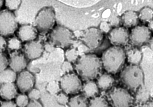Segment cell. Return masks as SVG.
I'll return each mask as SVG.
<instances>
[{
  "mask_svg": "<svg viewBox=\"0 0 153 107\" xmlns=\"http://www.w3.org/2000/svg\"><path fill=\"white\" fill-rule=\"evenodd\" d=\"M102 66L100 59L95 55L88 54L82 56L77 60L75 68L83 80L89 81L99 74Z\"/></svg>",
  "mask_w": 153,
  "mask_h": 107,
  "instance_id": "1",
  "label": "cell"
},
{
  "mask_svg": "<svg viewBox=\"0 0 153 107\" xmlns=\"http://www.w3.org/2000/svg\"><path fill=\"white\" fill-rule=\"evenodd\" d=\"M123 49L118 46L110 47L103 53L101 62L108 73H117L124 65L126 55Z\"/></svg>",
  "mask_w": 153,
  "mask_h": 107,
  "instance_id": "2",
  "label": "cell"
},
{
  "mask_svg": "<svg viewBox=\"0 0 153 107\" xmlns=\"http://www.w3.org/2000/svg\"><path fill=\"white\" fill-rule=\"evenodd\" d=\"M121 77L125 85L133 91L137 90L143 84V72L137 65H132L126 67Z\"/></svg>",
  "mask_w": 153,
  "mask_h": 107,
  "instance_id": "3",
  "label": "cell"
},
{
  "mask_svg": "<svg viewBox=\"0 0 153 107\" xmlns=\"http://www.w3.org/2000/svg\"><path fill=\"white\" fill-rule=\"evenodd\" d=\"M55 22V14L53 9L50 7H44L36 15L35 28L39 33L47 32L53 28Z\"/></svg>",
  "mask_w": 153,
  "mask_h": 107,
  "instance_id": "4",
  "label": "cell"
},
{
  "mask_svg": "<svg viewBox=\"0 0 153 107\" xmlns=\"http://www.w3.org/2000/svg\"><path fill=\"white\" fill-rule=\"evenodd\" d=\"M50 39L53 45L59 48H66L73 43L74 35L67 28L58 25L52 30L50 35Z\"/></svg>",
  "mask_w": 153,
  "mask_h": 107,
  "instance_id": "5",
  "label": "cell"
},
{
  "mask_svg": "<svg viewBox=\"0 0 153 107\" xmlns=\"http://www.w3.org/2000/svg\"><path fill=\"white\" fill-rule=\"evenodd\" d=\"M18 27L16 17L8 10L0 11V35L8 36L14 33Z\"/></svg>",
  "mask_w": 153,
  "mask_h": 107,
  "instance_id": "6",
  "label": "cell"
},
{
  "mask_svg": "<svg viewBox=\"0 0 153 107\" xmlns=\"http://www.w3.org/2000/svg\"><path fill=\"white\" fill-rule=\"evenodd\" d=\"M60 86L63 92L67 95L77 94L82 88L81 81L78 76L71 73L62 76L60 81Z\"/></svg>",
  "mask_w": 153,
  "mask_h": 107,
  "instance_id": "7",
  "label": "cell"
},
{
  "mask_svg": "<svg viewBox=\"0 0 153 107\" xmlns=\"http://www.w3.org/2000/svg\"><path fill=\"white\" fill-rule=\"evenodd\" d=\"M110 97L115 107H130L133 101V98L127 90L121 88L113 89Z\"/></svg>",
  "mask_w": 153,
  "mask_h": 107,
  "instance_id": "8",
  "label": "cell"
},
{
  "mask_svg": "<svg viewBox=\"0 0 153 107\" xmlns=\"http://www.w3.org/2000/svg\"><path fill=\"white\" fill-rule=\"evenodd\" d=\"M151 36V31L148 27L144 25H139L132 29L129 39L133 45L140 46L147 42Z\"/></svg>",
  "mask_w": 153,
  "mask_h": 107,
  "instance_id": "9",
  "label": "cell"
},
{
  "mask_svg": "<svg viewBox=\"0 0 153 107\" xmlns=\"http://www.w3.org/2000/svg\"><path fill=\"white\" fill-rule=\"evenodd\" d=\"M16 81V87L20 92H29L34 87L35 77L29 71L24 70L18 75Z\"/></svg>",
  "mask_w": 153,
  "mask_h": 107,
  "instance_id": "10",
  "label": "cell"
},
{
  "mask_svg": "<svg viewBox=\"0 0 153 107\" xmlns=\"http://www.w3.org/2000/svg\"><path fill=\"white\" fill-rule=\"evenodd\" d=\"M102 39L103 34L102 32L96 28L88 29L82 37L83 41L91 49H96L99 47Z\"/></svg>",
  "mask_w": 153,
  "mask_h": 107,
  "instance_id": "11",
  "label": "cell"
},
{
  "mask_svg": "<svg viewBox=\"0 0 153 107\" xmlns=\"http://www.w3.org/2000/svg\"><path fill=\"white\" fill-rule=\"evenodd\" d=\"M10 69L15 73L24 71L27 65V61L24 54L19 51L11 52L9 59Z\"/></svg>",
  "mask_w": 153,
  "mask_h": 107,
  "instance_id": "12",
  "label": "cell"
},
{
  "mask_svg": "<svg viewBox=\"0 0 153 107\" xmlns=\"http://www.w3.org/2000/svg\"><path fill=\"white\" fill-rule=\"evenodd\" d=\"M44 51L42 43L38 41L29 42L24 47V54L26 58L34 60L41 56Z\"/></svg>",
  "mask_w": 153,
  "mask_h": 107,
  "instance_id": "13",
  "label": "cell"
},
{
  "mask_svg": "<svg viewBox=\"0 0 153 107\" xmlns=\"http://www.w3.org/2000/svg\"><path fill=\"white\" fill-rule=\"evenodd\" d=\"M109 40L115 46L124 45L129 39V34L127 29L123 27H116L109 33Z\"/></svg>",
  "mask_w": 153,
  "mask_h": 107,
  "instance_id": "14",
  "label": "cell"
},
{
  "mask_svg": "<svg viewBox=\"0 0 153 107\" xmlns=\"http://www.w3.org/2000/svg\"><path fill=\"white\" fill-rule=\"evenodd\" d=\"M18 38L22 42L27 43L33 41L36 39L38 31L34 26L31 25H22L17 32Z\"/></svg>",
  "mask_w": 153,
  "mask_h": 107,
  "instance_id": "15",
  "label": "cell"
},
{
  "mask_svg": "<svg viewBox=\"0 0 153 107\" xmlns=\"http://www.w3.org/2000/svg\"><path fill=\"white\" fill-rule=\"evenodd\" d=\"M17 88L14 82L4 83L0 86V96L6 100H11L17 95Z\"/></svg>",
  "mask_w": 153,
  "mask_h": 107,
  "instance_id": "16",
  "label": "cell"
},
{
  "mask_svg": "<svg viewBox=\"0 0 153 107\" xmlns=\"http://www.w3.org/2000/svg\"><path fill=\"white\" fill-rule=\"evenodd\" d=\"M99 87L94 81H88L82 86L84 96L86 98H94L99 93Z\"/></svg>",
  "mask_w": 153,
  "mask_h": 107,
  "instance_id": "17",
  "label": "cell"
},
{
  "mask_svg": "<svg viewBox=\"0 0 153 107\" xmlns=\"http://www.w3.org/2000/svg\"><path fill=\"white\" fill-rule=\"evenodd\" d=\"M138 16L133 11H127L122 16L123 25L127 27L134 26L138 22Z\"/></svg>",
  "mask_w": 153,
  "mask_h": 107,
  "instance_id": "18",
  "label": "cell"
},
{
  "mask_svg": "<svg viewBox=\"0 0 153 107\" xmlns=\"http://www.w3.org/2000/svg\"><path fill=\"white\" fill-rule=\"evenodd\" d=\"M114 82V79L111 75L104 74L99 77L97 85L102 90H105L110 88Z\"/></svg>",
  "mask_w": 153,
  "mask_h": 107,
  "instance_id": "19",
  "label": "cell"
},
{
  "mask_svg": "<svg viewBox=\"0 0 153 107\" xmlns=\"http://www.w3.org/2000/svg\"><path fill=\"white\" fill-rule=\"evenodd\" d=\"M68 104L69 107H88L89 105L86 97L80 95L71 98Z\"/></svg>",
  "mask_w": 153,
  "mask_h": 107,
  "instance_id": "20",
  "label": "cell"
},
{
  "mask_svg": "<svg viewBox=\"0 0 153 107\" xmlns=\"http://www.w3.org/2000/svg\"><path fill=\"white\" fill-rule=\"evenodd\" d=\"M16 77L17 76L15 72L11 69L7 68L0 73V82L1 84L14 82L16 81Z\"/></svg>",
  "mask_w": 153,
  "mask_h": 107,
  "instance_id": "21",
  "label": "cell"
},
{
  "mask_svg": "<svg viewBox=\"0 0 153 107\" xmlns=\"http://www.w3.org/2000/svg\"><path fill=\"white\" fill-rule=\"evenodd\" d=\"M128 62L133 65L138 64L142 58V54L139 50L133 49L130 50L127 53Z\"/></svg>",
  "mask_w": 153,
  "mask_h": 107,
  "instance_id": "22",
  "label": "cell"
},
{
  "mask_svg": "<svg viewBox=\"0 0 153 107\" xmlns=\"http://www.w3.org/2000/svg\"><path fill=\"white\" fill-rule=\"evenodd\" d=\"M7 48L10 51H18L22 48V42L16 37L10 38L7 41Z\"/></svg>",
  "mask_w": 153,
  "mask_h": 107,
  "instance_id": "23",
  "label": "cell"
},
{
  "mask_svg": "<svg viewBox=\"0 0 153 107\" xmlns=\"http://www.w3.org/2000/svg\"><path fill=\"white\" fill-rule=\"evenodd\" d=\"M89 107H108V103L104 97H95L91 99Z\"/></svg>",
  "mask_w": 153,
  "mask_h": 107,
  "instance_id": "24",
  "label": "cell"
},
{
  "mask_svg": "<svg viewBox=\"0 0 153 107\" xmlns=\"http://www.w3.org/2000/svg\"><path fill=\"white\" fill-rule=\"evenodd\" d=\"M153 11L150 7H145L140 11L138 17L143 21H149L152 20Z\"/></svg>",
  "mask_w": 153,
  "mask_h": 107,
  "instance_id": "25",
  "label": "cell"
},
{
  "mask_svg": "<svg viewBox=\"0 0 153 107\" xmlns=\"http://www.w3.org/2000/svg\"><path fill=\"white\" fill-rule=\"evenodd\" d=\"M15 98V103L17 107H26L29 104V98L25 94H19Z\"/></svg>",
  "mask_w": 153,
  "mask_h": 107,
  "instance_id": "26",
  "label": "cell"
},
{
  "mask_svg": "<svg viewBox=\"0 0 153 107\" xmlns=\"http://www.w3.org/2000/svg\"><path fill=\"white\" fill-rule=\"evenodd\" d=\"M65 56L68 62H74L77 60L78 57V53L76 49H68L65 52Z\"/></svg>",
  "mask_w": 153,
  "mask_h": 107,
  "instance_id": "27",
  "label": "cell"
},
{
  "mask_svg": "<svg viewBox=\"0 0 153 107\" xmlns=\"http://www.w3.org/2000/svg\"><path fill=\"white\" fill-rule=\"evenodd\" d=\"M21 1H5V6L7 7V10L12 11L18 9L21 5Z\"/></svg>",
  "mask_w": 153,
  "mask_h": 107,
  "instance_id": "28",
  "label": "cell"
},
{
  "mask_svg": "<svg viewBox=\"0 0 153 107\" xmlns=\"http://www.w3.org/2000/svg\"><path fill=\"white\" fill-rule=\"evenodd\" d=\"M9 64L7 56L4 53H0V73L7 68Z\"/></svg>",
  "mask_w": 153,
  "mask_h": 107,
  "instance_id": "29",
  "label": "cell"
},
{
  "mask_svg": "<svg viewBox=\"0 0 153 107\" xmlns=\"http://www.w3.org/2000/svg\"><path fill=\"white\" fill-rule=\"evenodd\" d=\"M57 101L59 104L62 105H65L68 103L69 98L67 94L65 93H61L57 95Z\"/></svg>",
  "mask_w": 153,
  "mask_h": 107,
  "instance_id": "30",
  "label": "cell"
},
{
  "mask_svg": "<svg viewBox=\"0 0 153 107\" xmlns=\"http://www.w3.org/2000/svg\"><path fill=\"white\" fill-rule=\"evenodd\" d=\"M27 96L30 100H38L41 97L40 91L36 89H32L28 92Z\"/></svg>",
  "mask_w": 153,
  "mask_h": 107,
  "instance_id": "31",
  "label": "cell"
},
{
  "mask_svg": "<svg viewBox=\"0 0 153 107\" xmlns=\"http://www.w3.org/2000/svg\"><path fill=\"white\" fill-rule=\"evenodd\" d=\"M7 47V42L4 36L0 35V53H3Z\"/></svg>",
  "mask_w": 153,
  "mask_h": 107,
  "instance_id": "32",
  "label": "cell"
},
{
  "mask_svg": "<svg viewBox=\"0 0 153 107\" xmlns=\"http://www.w3.org/2000/svg\"><path fill=\"white\" fill-rule=\"evenodd\" d=\"M1 107H17L14 102L11 100H6L1 104Z\"/></svg>",
  "mask_w": 153,
  "mask_h": 107,
  "instance_id": "33",
  "label": "cell"
},
{
  "mask_svg": "<svg viewBox=\"0 0 153 107\" xmlns=\"http://www.w3.org/2000/svg\"><path fill=\"white\" fill-rule=\"evenodd\" d=\"M26 107H43L38 100H30Z\"/></svg>",
  "mask_w": 153,
  "mask_h": 107,
  "instance_id": "34",
  "label": "cell"
},
{
  "mask_svg": "<svg viewBox=\"0 0 153 107\" xmlns=\"http://www.w3.org/2000/svg\"><path fill=\"white\" fill-rule=\"evenodd\" d=\"M72 67L71 64L68 62H65L62 66V69L63 71L67 72L72 70Z\"/></svg>",
  "mask_w": 153,
  "mask_h": 107,
  "instance_id": "35",
  "label": "cell"
},
{
  "mask_svg": "<svg viewBox=\"0 0 153 107\" xmlns=\"http://www.w3.org/2000/svg\"><path fill=\"white\" fill-rule=\"evenodd\" d=\"M100 28L104 31L108 32L110 29V27L108 23L106 22H103L100 25Z\"/></svg>",
  "mask_w": 153,
  "mask_h": 107,
  "instance_id": "36",
  "label": "cell"
},
{
  "mask_svg": "<svg viewBox=\"0 0 153 107\" xmlns=\"http://www.w3.org/2000/svg\"><path fill=\"white\" fill-rule=\"evenodd\" d=\"M143 107H153V103L152 101L147 102L144 104Z\"/></svg>",
  "mask_w": 153,
  "mask_h": 107,
  "instance_id": "37",
  "label": "cell"
},
{
  "mask_svg": "<svg viewBox=\"0 0 153 107\" xmlns=\"http://www.w3.org/2000/svg\"><path fill=\"white\" fill-rule=\"evenodd\" d=\"M4 2V1L0 0V9H1V7L3 6Z\"/></svg>",
  "mask_w": 153,
  "mask_h": 107,
  "instance_id": "38",
  "label": "cell"
}]
</instances>
